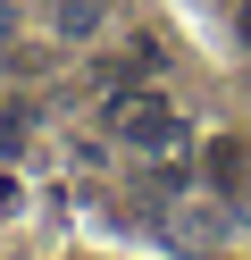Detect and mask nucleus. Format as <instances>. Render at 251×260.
Instances as JSON below:
<instances>
[{"mask_svg": "<svg viewBox=\"0 0 251 260\" xmlns=\"http://www.w3.org/2000/svg\"><path fill=\"white\" fill-rule=\"evenodd\" d=\"M109 126H117L126 143H151V151H167V143H176V118H167L159 92H117V101H109Z\"/></svg>", "mask_w": 251, "mask_h": 260, "instance_id": "obj_1", "label": "nucleus"}, {"mask_svg": "<svg viewBox=\"0 0 251 260\" xmlns=\"http://www.w3.org/2000/svg\"><path fill=\"white\" fill-rule=\"evenodd\" d=\"M109 0H59V34H92Z\"/></svg>", "mask_w": 251, "mask_h": 260, "instance_id": "obj_2", "label": "nucleus"}, {"mask_svg": "<svg viewBox=\"0 0 251 260\" xmlns=\"http://www.w3.org/2000/svg\"><path fill=\"white\" fill-rule=\"evenodd\" d=\"M0 51H17V0H0Z\"/></svg>", "mask_w": 251, "mask_h": 260, "instance_id": "obj_3", "label": "nucleus"}]
</instances>
